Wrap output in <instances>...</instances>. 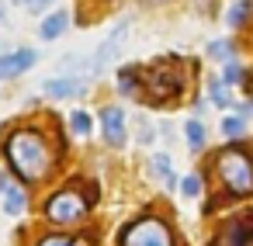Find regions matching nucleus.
<instances>
[{"label":"nucleus","mask_w":253,"mask_h":246,"mask_svg":"<svg viewBox=\"0 0 253 246\" xmlns=\"http://www.w3.org/2000/svg\"><path fill=\"white\" fill-rule=\"evenodd\" d=\"M0 194H4V211L7 215H21L25 211V194H21V187L14 180L0 177Z\"/></svg>","instance_id":"obj_11"},{"label":"nucleus","mask_w":253,"mask_h":246,"mask_svg":"<svg viewBox=\"0 0 253 246\" xmlns=\"http://www.w3.org/2000/svg\"><path fill=\"white\" fill-rule=\"evenodd\" d=\"M184 132H187V146H191V149H205V125H201L198 118H191V122L184 125Z\"/></svg>","instance_id":"obj_13"},{"label":"nucleus","mask_w":253,"mask_h":246,"mask_svg":"<svg viewBox=\"0 0 253 246\" xmlns=\"http://www.w3.org/2000/svg\"><path fill=\"white\" fill-rule=\"evenodd\" d=\"M218 173L222 180L236 191V194H250L253 191V163L243 149H225L218 156Z\"/></svg>","instance_id":"obj_2"},{"label":"nucleus","mask_w":253,"mask_h":246,"mask_svg":"<svg viewBox=\"0 0 253 246\" xmlns=\"http://www.w3.org/2000/svg\"><path fill=\"white\" fill-rule=\"evenodd\" d=\"M7 160L25 180H42L49 173V166H52L49 142L32 128H21V132H14L7 139Z\"/></svg>","instance_id":"obj_1"},{"label":"nucleus","mask_w":253,"mask_h":246,"mask_svg":"<svg viewBox=\"0 0 253 246\" xmlns=\"http://www.w3.org/2000/svg\"><path fill=\"white\" fill-rule=\"evenodd\" d=\"M180 191H184V198H198V194H201V177H198V173L184 177V180H180Z\"/></svg>","instance_id":"obj_21"},{"label":"nucleus","mask_w":253,"mask_h":246,"mask_svg":"<svg viewBox=\"0 0 253 246\" xmlns=\"http://www.w3.org/2000/svg\"><path fill=\"white\" fill-rule=\"evenodd\" d=\"M246 14H250V4H232V11L225 14V25H229V28H239Z\"/></svg>","instance_id":"obj_19"},{"label":"nucleus","mask_w":253,"mask_h":246,"mask_svg":"<svg viewBox=\"0 0 253 246\" xmlns=\"http://www.w3.org/2000/svg\"><path fill=\"white\" fill-rule=\"evenodd\" d=\"M208 56L218 59V63H229V59H232V42H225V39L211 42V45H208Z\"/></svg>","instance_id":"obj_17"},{"label":"nucleus","mask_w":253,"mask_h":246,"mask_svg":"<svg viewBox=\"0 0 253 246\" xmlns=\"http://www.w3.org/2000/svg\"><path fill=\"white\" fill-rule=\"evenodd\" d=\"M66 28H70V14H66V11H52V14L42 21L39 39H42V42H56V39L66 32Z\"/></svg>","instance_id":"obj_10"},{"label":"nucleus","mask_w":253,"mask_h":246,"mask_svg":"<svg viewBox=\"0 0 253 246\" xmlns=\"http://www.w3.org/2000/svg\"><path fill=\"white\" fill-rule=\"evenodd\" d=\"M139 139H142V142H146V146H149V142H153V128H149V125H146V122H142V128H139Z\"/></svg>","instance_id":"obj_25"},{"label":"nucleus","mask_w":253,"mask_h":246,"mask_svg":"<svg viewBox=\"0 0 253 246\" xmlns=\"http://www.w3.org/2000/svg\"><path fill=\"white\" fill-rule=\"evenodd\" d=\"M250 243H253V239H250Z\"/></svg>","instance_id":"obj_28"},{"label":"nucleus","mask_w":253,"mask_h":246,"mask_svg":"<svg viewBox=\"0 0 253 246\" xmlns=\"http://www.w3.org/2000/svg\"><path fill=\"white\" fill-rule=\"evenodd\" d=\"M125 35H128V21H122L101 45H97V52L90 56V77H97V73H104L111 63H115V56H118V49H122V42H125Z\"/></svg>","instance_id":"obj_5"},{"label":"nucleus","mask_w":253,"mask_h":246,"mask_svg":"<svg viewBox=\"0 0 253 246\" xmlns=\"http://www.w3.org/2000/svg\"><path fill=\"white\" fill-rule=\"evenodd\" d=\"M153 170L167 180V187H173V184H177V180H173V170H170V156H167V153H156V156H153Z\"/></svg>","instance_id":"obj_15"},{"label":"nucleus","mask_w":253,"mask_h":246,"mask_svg":"<svg viewBox=\"0 0 253 246\" xmlns=\"http://www.w3.org/2000/svg\"><path fill=\"white\" fill-rule=\"evenodd\" d=\"M246 132V118H239V115H225L222 118V135L225 139H239Z\"/></svg>","instance_id":"obj_12"},{"label":"nucleus","mask_w":253,"mask_h":246,"mask_svg":"<svg viewBox=\"0 0 253 246\" xmlns=\"http://www.w3.org/2000/svg\"><path fill=\"white\" fill-rule=\"evenodd\" d=\"M146 83H149V97L160 104V101H167V97H173L177 90H180V80H177V73H173V63H160L149 77H146Z\"/></svg>","instance_id":"obj_6"},{"label":"nucleus","mask_w":253,"mask_h":246,"mask_svg":"<svg viewBox=\"0 0 253 246\" xmlns=\"http://www.w3.org/2000/svg\"><path fill=\"white\" fill-rule=\"evenodd\" d=\"M70 128H73L77 135H90V132H94V118H90L87 111H73V115H70Z\"/></svg>","instance_id":"obj_14"},{"label":"nucleus","mask_w":253,"mask_h":246,"mask_svg":"<svg viewBox=\"0 0 253 246\" xmlns=\"http://www.w3.org/2000/svg\"><path fill=\"white\" fill-rule=\"evenodd\" d=\"M84 211H87V201L77 194V191H59L56 198H49V205H45V215L52 218V222H77V218H84Z\"/></svg>","instance_id":"obj_4"},{"label":"nucleus","mask_w":253,"mask_h":246,"mask_svg":"<svg viewBox=\"0 0 253 246\" xmlns=\"http://www.w3.org/2000/svg\"><path fill=\"white\" fill-rule=\"evenodd\" d=\"M42 90H45V97H52V101H70V97H80V94L87 90V80H84V77H49V80L42 83Z\"/></svg>","instance_id":"obj_8"},{"label":"nucleus","mask_w":253,"mask_h":246,"mask_svg":"<svg viewBox=\"0 0 253 246\" xmlns=\"http://www.w3.org/2000/svg\"><path fill=\"white\" fill-rule=\"evenodd\" d=\"M39 63L35 49H14V52H0V80H11L21 77L25 70H32Z\"/></svg>","instance_id":"obj_7"},{"label":"nucleus","mask_w":253,"mask_h":246,"mask_svg":"<svg viewBox=\"0 0 253 246\" xmlns=\"http://www.w3.org/2000/svg\"><path fill=\"white\" fill-rule=\"evenodd\" d=\"M239 80H243V70H239V63H236V59H229V63H225V70H222V83H225V87H232V83H239Z\"/></svg>","instance_id":"obj_20"},{"label":"nucleus","mask_w":253,"mask_h":246,"mask_svg":"<svg viewBox=\"0 0 253 246\" xmlns=\"http://www.w3.org/2000/svg\"><path fill=\"white\" fill-rule=\"evenodd\" d=\"M0 21H7V14H4V7H0Z\"/></svg>","instance_id":"obj_26"},{"label":"nucleus","mask_w":253,"mask_h":246,"mask_svg":"<svg viewBox=\"0 0 253 246\" xmlns=\"http://www.w3.org/2000/svg\"><path fill=\"white\" fill-rule=\"evenodd\" d=\"M225 239H229L225 246H246V243L253 239V232H250V225H243V222H236V225H232V232H229Z\"/></svg>","instance_id":"obj_16"},{"label":"nucleus","mask_w":253,"mask_h":246,"mask_svg":"<svg viewBox=\"0 0 253 246\" xmlns=\"http://www.w3.org/2000/svg\"><path fill=\"white\" fill-rule=\"evenodd\" d=\"M11 4H25V0H11Z\"/></svg>","instance_id":"obj_27"},{"label":"nucleus","mask_w":253,"mask_h":246,"mask_svg":"<svg viewBox=\"0 0 253 246\" xmlns=\"http://www.w3.org/2000/svg\"><path fill=\"white\" fill-rule=\"evenodd\" d=\"M49 4H56V0H25V7H28L32 14H45Z\"/></svg>","instance_id":"obj_24"},{"label":"nucleus","mask_w":253,"mask_h":246,"mask_svg":"<svg viewBox=\"0 0 253 246\" xmlns=\"http://www.w3.org/2000/svg\"><path fill=\"white\" fill-rule=\"evenodd\" d=\"M39 246H90L87 239H66V236H45Z\"/></svg>","instance_id":"obj_22"},{"label":"nucleus","mask_w":253,"mask_h":246,"mask_svg":"<svg viewBox=\"0 0 253 246\" xmlns=\"http://www.w3.org/2000/svg\"><path fill=\"white\" fill-rule=\"evenodd\" d=\"M122 246H173V236L160 218H139L125 229Z\"/></svg>","instance_id":"obj_3"},{"label":"nucleus","mask_w":253,"mask_h":246,"mask_svg":"<svg viewBox=\"0 0 253 246\" xmlns=\"http://www.w3.org/2000/svg\"><path fill=\"white\" fill-rule=\"evenodd\" d=\"M118 87H122V94H135V70H122L118 73Z\"/></svg>","instance_id":"obj_23"},{"label":"nucleus","mask_w":253,"mask_h":246,"mask_svg":"<svg viewBox=\"0 0 253 246\" xmlns=\"http://www.w3.org/2000/svg\"><path fill=\"white\" fill-rule=\"evenodd\" d=\"M101 125H104L108 146H125V111L122 108H104L101 111Z\"/></svg>","instance_id":"obj_9"},{"label":"nucleus","mask_w":253,"mask_h":246,"mask_svg":"<svg viewBox=\"0 0 253 246\" xmlns=\"http://www.w3.org/2000/svg\"><path fill=\"white\" fill-rule=\"evenodd\" d=\"M208 94H211V101H215L218 108H229V104H232V97H229V90H225L222 80H211V83H208Z\"/></svg>","instance_id":"obj_18"}]
</instances>
